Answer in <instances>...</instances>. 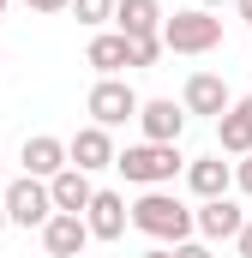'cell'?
Returning <instances> with one entry per match:
<instances>
[{
	"label": "cell",
	"instance_id": "obj_10",
	"mask_svg": "<svg viewBox=\"0 0 252 258\" xmlns=\"http://www.w3.org/2000/svg\"><path fill=\"white\" fill-rule=\"evenodd\" d=\"M240 222H246V216H240V204H228V198H204V210L192 216V228H198L204 240H234Z\"/></svg>",
	"mask_w": 252,
	"mask_h": 258
},
{
	"label": "cell",
	"instance_id": "obj_6",
	"mask_svg": "<svg viewBox=\"0 0 252 258\" xmlns=\"http://www.w3.org/2000/svg\"><path fill=\"white\" fill-rule=\"evenodd\" d=\"M132 120L144 126V144H180V132H186V108H174L168 96H156V102H138Z\"/></svg>",
	"mask_w": 252,
	"mask_h": 258
},
{
	"label": "cell",
	"instance_id": "obj_22",
	"mask_svg": "<svg viewBox=\"0 0 252 258\" xmlns=\"http://www.w3.org/2000/svg\"><path fill=\"white\" fill-rule=\"evenodd\" d=\"M24 6H30V12H66L72 0H24Z\"/></svg>",
	"mask_w": 252,
	"mask_h": 258
},
{
	"label": "cell",
	"instance_id": "obj_2",
	"mask_svg": "<svg viewBox=\"0 0 252 258\" xmlns=\"http://www.w3.org/2000/svg\"><path fill=\"white\" fill-rule=\"evenodd\" d=\"M156 42H162L168 54H210V48L222 42V18H210L204 6H192V12H174V18H162Z\"/></svg>",
	"mask_w": 252,
	"mask_h": 258
},
{
	"label": "cell",
	"instance_id": "obj_12",
	"mask_svg": "<svg viewBox=\"0 0 252 258\" xmlns=\"http://www.w3.org/2000/svg\"><path fill=\"white\" fill-rule=\"evenodd\" d=\"M90 174H78V168H60L54 180H48V204L54 210H66V216H84V204H90Z\"/></svg>",
	"mask_w": 252,
	"mask_h": 258
},
{
	"label": "cell",
	"instance_id": "obj_1",
	"mask_svg": "<svg viewBox=\"0 0 252 258\" xmlns=\"http://www.w3.org/2000/svg\"><path fill=\"white\" fill-rule=\"evenodd\" d=\"M126 222L138 228V234H150V240H162V246H180L192 234V210L180 204L174 192H162V186H150V192L138 198L132 210H126Z\"/></svg>",
	"mask_w": 252,
	"mask_h": 258
},
{
	"label": "cell",
	"instance_id": "obj_18",
	"mask_svg": "<svg viewBox=\"0 0 252 258\" xmlns=\"http://www.w3.org/2000/svg\"><path fill=\"white\" fill-rule=\"evenodd\" d=\"M72 12H78V24H108L114 0H72Z\"/></svg>",
	"mask_w": 252,
	"mask_h": 258
},
{
	"label": "cell",
	"instance_id": "obj_16",
	"mask_svg": "<svg viewBox=\"0 0 252 258\" xmlns=\"http://www.w3.org/2000/svg\"><path fill=\"white\" fill-rule=\"evenodd\" d=\"M84 60L96 66V72H102V78H114V72H120V66H132V42H126L120 30H102V36H96V42H90V54H84Z\"/></svg>",
	"mask_w": 252,
	"mask_h": 258
},
{
	"label": "cell",
	"instance_id": "obj_27",
	"mask_svg": "<svg viewBox=\"0 0 252 258\" xmlns=\"http://www.w3.org/2000/svg\"><path fill=\"white\" fill-rule=\"evenodd\" d=\"M0 228H6V204H0Z\"/></svg>",
	"mask_w": 252,
	"mask_h": 258
},
{
	"label": "cell",
	"instance_id": "obj_19",
	"mask_svg": "<svg viewBox=\"0 0 252 258\" xmlns=\"http://www.w3.org/2000/svg\"><path fill=\"white\" fill-rule=\"evenodd\" d=\"M126 42H132V66H156L162 60V42L156 36H126Z\"/></svg>",
	"mask_w": 252,
	"mask_h": 258
},
{
	"label": "cell",
	"instance_id": "obj_17",
	"mask_svg": "<svg viewBox=\"0 0 252 258\" xmlns=\"http://www.w3.org/2000/svg\"><path fill=\"white\" fill-rule=\"evenodd\" d=\"M216 138H222V150L252 156V114H246V108H228V114H216Z\"/></svg>",
	"mask_w": 252,
	"mask_h": 258
},
{
	"label": "cell",
	"instance_id": "obj_20",
	"mask_svg": "<svg viewBox=\"0 0 252 258\" xmlns=\"http://www.w3.org/2000/svg\"><path fill=\"white\" fill-rule=\"evenodd\" d=\"M234 186H240V192L252 198V156H246V162H240V168H234Z\"/></svg>",
	"mask_w": 252,
	"mask_h": 258
},
{
	"label": "cell",
	"instance_id": "obj_3",
	"mask_svg": "<svg viewBox=\"0 0 252 258\" xmlns=\"http://www.w3.org/2000/svg\"><path fill=\"white\" fill-rule=\"evenodd\" d=\"M114 168L132 186H162V180L180 174V150L174 144H126L120 156H114Z\"/></svg>",
	"mask_w": 252,
	"mask_h": 258
},
{
	"label": "cell",
	"instance_id": "obj_23",
	"mask_svg": "<svg viewBox=\"0 0 252 258\" xmlns=\"http://www.w3.org/2000/svg\"><path fill=\"white\" fill-rule=\"evenodd\" d=\"M234 246H240V258H252V222H240V234H234Z\"/></svg>",
	"mask_w": 252,
	"mask_h": 258
},
{
	"label": "cell",
	"instance_id": "obj_5",
	"mask_svg": "<svg viewBox=\"0 0 252 258\" xmlns=\"http://www.w3.org/2000/svg\"><path fill=\"white\" fill-rule=\"evenodd\" d=\"M138 114V90L132 84H120V78H102L96 90H90V126H126Z\"/></svg>",
	"mask_w": 252,
	"mask_h": 258
},
{
	"label": "cell",
	"instance_id": "obj_25",
	"mask_svg": "<svg viewBox=\"0 0 252 258\" xmlns=\"http://www.w3.org/2000/svg\"><path fill=\"white\" fill-rule=\"evenodd\" d=\"M144 258H174V252H168V246H150V252H144Z\"/></svg>",
	"mask_w": 252,
	"mask_h": 258
},
{
	"label": "cell",
	"instance_id": "obj_15",
	"mask_svg": "<svg viewBox=\"0 0 252 258\" xmlns=\"http://www.w3.org/2000/svg\"><path fill=\"white\" fill-rule=\"evenodd\" d=\"M228 180H234V168H228L222 156H198V162L186 168V186L198 198H228Z\"/></svg>",
	"mask_w": 252,
	"mask_h": 258
},
{
	"label": "cell",
	"instance_id": "obj_21",
	"mask_svg": "<svg viewBox=\"0 0 252 258\" xmlns=\"http://www.w3.org/2000/svg\"><path fill=\"white\" fill-rule=\"evenodd\" d=\"M168 252H174V258H210L204 246H198V240H180V246H168Z\"/></svg>",
	"mask_w": 252,
	"mask_h": 258
},
{
	"label": "cell",
	"instance_id": "obj_11",
	"mask_svg": "<svg viewBox=\"0 0 252 258\" xmlns=\"http://www.w3.org/2000/svg\"><path fill=\"white\" fill-rule=\"evenodd\" d=\"M60 168H66V144L60 138H48V132L24 138V174H30V180H54Z\"/></svg>",
	"mask_w": 252,
	"mask_h": 258
},
{
	"label": "cell",
	"instance_id": "obj_29",
	"mask_svg": "<svg viewBox=\"0 0 252 258\" xmlns=\"http://www.w3.org/2000/svg\"><path fill=\"white\" fill-rule=\"evenodd\" d=\"M0 12H6V0H0Z\"/></svg>",
	"mask_w": 252,
	"mask_h": 258
},
{
	"label": "cell",
	"instance_id": "obj_13",
	"mask_svg": "<svg viewBox=\"0 0 252 258\" xmlns=\"http://www.w3.org/2000/svg\"><path fill=\"white\" fill-rule=\"evenodd\" d=\"M186 114H228V84L216 72H192L186 78Z\"/></svg>",
	"mask_w": 252,
	"mask_h": 258
},
{
	"label": "cell",
	"instance_id": "obj_8",
	"mask_svg": "<svg viewBox=\"0 0 252 258\" xmlns=\"http://www.w3.org/2000/svg\"><path fill=\"white\" fill-rule=\"evenodd\" d=\"M84 228H90V240H120L126 234V198L120 192H90Z\"/></svg>",
	"mask_w": 252,
	"mask_h": 258
},
{
	"label": "cell",
	"instance_id": "obj_14",
	"mask_svg": "<svg viewBox=\"0 0 252 258\" xmlns=\"http://www.w3.org/2000/svg\"><path fill=\"white\" fill-rule=\"evenodd\" d=\"M114 24H120V36H156L162 6L156 0H114Z\"/></svg>",
	"mask_w": 252,
	"mask_h": 258
},
{
	"label": "cell",
	"instance_id": "obj_28",
	"mask_svg": "<svg viewBox=\"0 0 252 258\" xmlns=\"http://www.w3.org/2000/svg\"><path fill=\"white\" fill-rule=\"evenodd\" d=\"M240 108H246V114H252V96H246V102H240Z\"/></svg>",
	"mask_w": 252,
	"mask_h": 258
},
{
	"label": "cell",
	"instance_id": "obj_26",
	"mask_svg": "<svg viewBox=\"0 0 252 258\" xmlns=\"http://www.w3.org/2000/svg\"><path fill=\"white\" fill-rule=\"evenodd\" d=\"M198 6H204V12H210V6H222V0H198Z\"/></svg>",
	"mask_w": 252,
	"mask_h": 258
},
{
	"label": "cell",
	"instance_id": "obj_9",
	"mask_svg": "<svg viewBox=\"0 0 252 258\" xmlns=\"http://www.w3.org/2000/svg\"><path fill=\"white\" fill-rule=\"evenodd\" d=\"M42 246H48V258H78L84 246H90L84 216H66V210H54V216L42 222Z\"/></svg>",
	"mask_w": 252,
	"mask_h": 258
},
{
	"label": "cell",
	"instance_id": "obj_24",
	"mask_svg": "<svg viewBox=\"0 0 252 258\" xmlns=\"http://www.w3.org/2000/svg\"><path fill=\"white\" fill-rule=\"evenodd\" d=\"M234 6H240V18H246V24H252V0H234Z\"/></svg>",
	"mask_w": 252,
	"mask_h": 258
},
{
	"label": "cell",
	"instance_id": "obj_7",
	"mask_svg": "<svg viewBox=\"0 0 252 258\" xmlns=\"http://www.w3.org/2000/svg\"><path fill=\"white\" fill-rule=\"evenodd\" d=\"M66 168H78V174H90V168H114V138H108L102 126L72 132V144H66Z\"/></svg>",
	"mask_w": 252,
	"mask_h": 258
},
{
	"label": "cell",
	"instance_id": "obj_4",
	"mask_svg": "<svg viewBox=\"0 0 252 258\" xmlns=\"http://www.w3.org/2000/svg\"><path fill=\"white\" fill-rule=\"evenodd\" d=\"M0 204H6V222H18V228H42V222L54 216V204H48V180H30V174L12 180Z\"/></svg>",
	"mask_w": 252,
	"mask_h": 258
}]
</instances>
